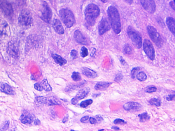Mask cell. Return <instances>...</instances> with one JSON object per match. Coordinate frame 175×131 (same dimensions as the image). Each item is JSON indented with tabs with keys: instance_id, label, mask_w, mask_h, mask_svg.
Returning <instances> with one entry per match:
<instances>
[{
	"instance_id": "6da1fadb",
	"label": "cell",
	"mask_w": 175,
	"mask_h": 131,
	"mask_svg": "<svg viewBox=\"0 0 175 131\" xmlns=\"http://www.w3.org/2000/svg\"><path fill=\"white\" fill-rule=\"evenodd\" d=\"M107 15L110 26L114 33L118 35L121 32L122 27L120 13L114 6H110L107 9Z\"/></svg>"
},
{
	"instance_id": "7a4b0ae2",
	"label": "cell",
	"mask_w": 175,
	"mask_h": 131,
	"mask_svg": "<svg viewBox=\"0 0 175 131\" xmlns=\"http://www.w3.org/2000/svg\"><path fill=\"white\" fill-rule=\"evenodd\" d=\"M100 13V8L98 6L94 4H88L84 12L85 19L87 23L90 26H94Z\"/></svg>"
},
{
	"instance_id": "3957f363",
	"label": "cell",
	"mask_w": 175,
	"mask_h": 131,
	"mask_svg": "<svg viewBox=\"0 0 175 131\" xmlns=\"http://www.w3.org/2000/svg\"><path fill=\"white\" fill-rule=\"evenodd\" d=\"M61 20L68 28L72 27L75 22V17L71 10L67 8H62L59 11Z\"/></svg>"
},
{
	"instance_id": "277c9868",
	"label": "cell",
	"mask_w": 175,
	"mask_h": 131,
	"mask_svg": "<svg viewBox=\"0 0 175 131\" xmlns=\"http://www.w3.org/2000/svg\"><path fill=\"white\" fill-rule=\"evenodd\" d=\"M127 35L132 43L138 49H140L142 45V37L140 34L132 26L127 28Z\"/></svg>"
},
{
	"instance_id": "5b68a950",
	"label": "cell",
	"mask_w": 175,
	"mask_h": 131,
	"mask_svg": "<svg viewBox=\"0 0 175 131\" xmlns=\"http://www.w3.org/2000/svg\"><path fill=\"white\" fill-rule=\"evenodd\" d=\"M147 30L149 37L157 46L159 48L162 46L163 44L162 38L156 29L153 26H148L147 27Z\"/></svg>"
},
{
	"instance_id": "8992f818",
	"label": "cell",
	"mask_w": 175,
	"mask_h": 131,
	"mask_svg": "<svg viewBox=\"0 0 175 131\" xmlns=\"http://www.w3.org/2000/svg\"><path fill=\"white\" fill-rule=\"evenodd\" d=\"M33 19L31 12L28 10L23 9L21 12L18 17L19 24L22 26H28L32 23Z\"/></svg>"
},
{
	"instance_id": "52a82bcc",
	"label": "cell",
	"mask_w": 175,
	"mask_h": 131,
	"mask_svg": "<svg viewBox=\"0 0 175 131\" xmlns=\"http://www.w3.org/2000/svg\"><path fill=\"white\" fill-rule=\"evenodd\" d=\"M52 16V10L49 7V5L46 2H43V3H42L41 18L44 22L50 24L51 22Z\"/></svg>"
},
{
	"instance_id": "ba28073f",
	"label": "cell",
	"mask_w": 175,
	"mask_h": 131,
	"mask_svg": "<svg viewBox=\"0 0 175 131\" xmlns=\"http://www.w3.org/2000/svg\"><path fill=\"white\" fill-rule=\"evenodd\" d=\"M0 12L7 17H12L13 15L12 6L7 0H0Z\"/></svg>"
},
{
	"instance_id": "9c48e42d",
	"label": "cell",
	"mask_w": 175,
	"mask_h": 131,
	"mask_svg": "<svg viewBox=\"0 0 175 131\" xmlns=\"http://www.w3.org/2000/svg\"><path fill=\"white\" fill-rule=\"evenodd\" d=\"M143 50L149 59L153 61L155 58V51L150 40L145 39L143 43Z\"/></svg>"
},
{
	"instance_id": "30bf717a",
	"label": "cell",
	"mask_w": 175,
	"mask_h": 131,
	"mask_svg": "<svg viewBox=\"0 0 175 131\" xmlns=\"http://www.w3.org/2000/svg\"><path fill=\"white\" fill-rule=\"evenodd\" d=\"M90 92V88L88 87L83 88L79 91V92L75 95V96L71 100V104L75 105L80 100H82L87 96Z\"/></svg>"
},
{
	"instance_id": "8fae6325",
	"label": "cell",
	"mask_w": 175,
	"mask_h": 131,
	"mask_svg": "<svg viewBox=\"0 0 175 131\" xmlns=\"http://www.w3.org/2000/svg\"><path fill=\"white\" fill-rule=\"evenodd\" d=\"M7 51L9 54L12 58H18L19 55V45L14 41L9 42L8 45Z\"/></svg>"
},
{
	"instance_id": "7c38bea8",
	"label": "cell",
	"mask_w": 175,
	"mask_h": 131,
	"mask_svg": "<svg viewBox=\"0 0 175 131\" xmlns=\"http://www.w3.org/2000/svg\"><path fill=\"white\" fill-rule=\"evenodd\" d=\"M110 29V26L109 21H107L106 18L103 17L99 24L98 30L99 35H102L109 31Z\"/></svg>"
},
{
	"instance_id": "4fadbf2b",
	"label": "cell",
	"mask_w": 175,
	"mask_h": 131,
	"mask_svg": "<svg viewBox=\"0 0 175 131\" xmlns=\"http://www.w3.org/2000/svg\"><path fill=\"white\" fill-rule=\"evenodd\" d=\"M123 108L126 111H138L141 110L142 106L138 102L129 101L124 105Z\"/></svg>"
},
{
	"instance_id": "5bb4252c",
	"label": "cell",
	"mask_w": 175,
	"mask_h": 131,
	"mask_svg": "<svg viewBox=\"0 0 175 131\" xmlns=\"http://www.w3.org/2000/svg\"><path fill=\"white\" fill-rule=\"evenodd\" d=\"M74 38L76 42L81 45H88V41L87 39L83 35L82 32L79 30L75 31L74 33Z\"/></svg>"
},
{
	"instance_id": "9a60e30c",
	"label": "cell",
	"mask_w": 175,
	"mask_h": 131,
	"mask_svg": "<svg viewBox=\"0 0 175 131\" xmlns=\"http://www.w3.org/2000/svg\"><path fill=\"white\" fill-rule=\"evenodd\" d=\"M52 27L54 30L59 35H63L64 33V29L60 21L58 19H54L52 21Z\"/></svg>"
},
{
	"instance_id": "2e32d148",
	"label": "cell",
	"mask_w": 175,
	"mask_h": 131,
	"mask_svg": "<svg viewBox=\"0 0 175 131\" xmlns=\"http://www.w3.org/2000/svg\"><path fill=\"white\" fill-rule=\"evenodd\" d=\"M21 122L23 124H31L33 121V117L27 112L22 113L20 118Z\"/></svg>"
},
{
	"instance_id": "e0dca14e",
	"label": "cell",
	"mask_w": 175,
	"mask_h": 131,
	"mask_svg": "<svg viewBox=\"0 0 175 131\" xmlns=\"http://www.w3.org/2000/svg\"><path fill=\"white\" fill-rule=\"evenodd\" d=\"M0 91L8 95H13L14 94L12 87L5 82H0Z\"/></svg>"
},
{
	"instance_id": "ac0fdd59",
	"label": "cell",
	"mask_w": 175,
	"mask_h": 131,
	"mask_svg": "<svg viewBox=\"0 0 175 131\" xmlns=\"http://www.w3.org/2000/svg\"><path fill=\"white\" fill-rule=\"evenodd\" d=\"M81 71H82V73L83 75H85L89 78L94 79V78H95V77H98L97 73L95 71L90 69V68L83 67L81 69Z\"/></svg>"
},
{
	"instance_id": "d6986e66",
	"label": "cell",
	"mask_w": 175,
	"mask_h": 131,
	"mask_svg": "<svg viewBox=\"0 0 175 131\" xmlns=\"http://www.w3.org/2000/svg\"><path fill=\"white\" fill-rule=\"evenodd\" d=\"M167 26L170 31L172 33L173 35H175V19L173 17L168 16L167 17L166 20Z\"/></svg>"
},
{
	"instance_id": "ffe728a7",
	"label": "cell",
	"mask_w": 175,
	"mask_h": 131,
	"mask_svg": "<svg viewBox=\"0 0 175 131\" xmlns=\"http://www.w3.org/2000/svg\"><path fill=\"white\" fill-rule=\"evenodd\" d=\"M52 58L54 59L55 62L58 65H59L60 66H63V65H65L67 63V61L64 59L62 56L57 54H53L51 55Z\"/></svg>"
},
{
	"instance_id": "44dd1931",
	"label": "cell",
	"mask_w": 175,
	"mask_h": 131,
	"mask_svg": "<svg viewBox=\"0 0 175 131\" xmlns=\"http://www.w3.org/2000/svg\"><path fill=\"white\" fill-rule=\"evenodd\" d=\"M8 26L4 20L0 17V35H4L7 33Z\"/></svg>"
},
{
	"instance_id": "7402d4cb",
	"label": "cell",
	"mask_w": 175,
	"mask_h": 131,
	"mask_svg": "<svg viewBox=\"0 0 175 131\" xmlns=\"http://www.w3.org/2000/svg\"><path fill=\"white\" fill-rule=\"evenodd\" d=\"M111 84V83L110 82H97V84H95V89L96 90H104L109 88Z\"/></svg>"
},
{
	"instance_id": "603a6c76",
	"label": "cell",
	"mask_w": 175,
	"mask_h": 131,
	"mask_svg": "<svg viewBox=\"0 0 175 131\" xmlns=\"http://www.w3.org/2000/svg\"><path fill=\"white\" fill-rule=\"evenodd\" d=\"M147 4H148V11L149 13H153L155 12L156 9V4L154 0H148L147 1Z\"/></svg>"
},
{
	"instance_id": "cb8c5ba5",
	"label": "cell",
	"mask_w": 175,
	"mask_h": 131,
	"mask_svg": "<svg viewBox=\"0 0 175 131\" xmlns=\"http://www.w3.org/2000/svg\"><path fill=\"white\" fill-rule=\"evenodd\" d=\"M45 104L48 105H59L61 104V102L58 99H56L54 97H51L49 98H47L46 100Z\"/></svg>"
},
{
	"instance_id": "d4e9b609",
	"label": "cell",
	"mask_w": 175,
	"mask_h": 131,
	"mask_svg": "<svg viewBox=\"0 0 175 131\" xmlns=\"http://www.w3.org/2000/svg\"><path fill=\"white\" fill-rule=\"evenodd\" d=\"M41 86L42 87L43 90H44L46 91L49 92L52 91V88L51 86V85L48 84L47 80L46 79H44L40 83Z\"/></svg>"
},
{
	"instance_id": "484cf974",
	"label": "cell",
	"mask_w": 175,
	"mask_h": 131,
	"mask_svg": "<svg viewBox=\"0 0 175 131\" xmlns=\"http://www.w3.org/2000/svg\"><path fill=\"white\" fill-rule=\"evenodd\" d=\"M136 77L139 81L144 82V81H146L148 77H147V75H146V74L144 72H143V71H141V72H139L137 74Z\"/></svg>"
},
{
	"instance_id": "4316f807",
	"label": "cell",
	"mask_w": 175,
	"mask_h": 131,
	"mask_svg": "<svg viewBox=\"0 0 175 131\" xmlns=\"http://www.w3.org/2000/svg\"><path fill=\"white\" fill-rule=\"evenodd\" d=\"M149 104L151 105H155L156 107H160L161 105V101L159 98H152L149 101Z\"/></svg>"
},
{
	"instance_id": "83f0119b",
	"label": "cell",
	"mask_w": 175,
	"mask_h": 131,
	"mask_svg": "<svg viewBox=\"0 0 175 131\" xmlns=\"http://www.w3.org/2000/svg\"><path fill=\"white\" fill-rule=\"evenodd\" d=\"M138 117L140 118V121L141 123H144L145 121L148 120L150 118V116L146 112L143 113L142 114H139Z\"/></svg>"
},
{
	"instance_id": "f1b7e54d",
	"label": "cell",
	"mask_w": 175,
	"mask_h": 131,
	"mask_svg": "<svg viewBox=\"0 0 175 131\" xmlns=\"http://www.w3.org/2000/svg\"><path fill=\"white\" fill-rule=\"evenodd\" d=\"M93 101L91 99L90 100H85V101H83L80 104V106L83 108H85L88 107V105H90L91 104H93Z\"/></svg>"
},
{
	"instance_id": "f546056e",
	"label": "cell",
	"mask_w": 175,
	"mask_h": 131,
	"mask_svg": "<svg viewBox=\"0 0 175 131\" xmlns=\"http://www.w3.org/2000/svg\"><path fill=\"white\" fill-rule=\"evenodd\" d=\"M71 78L75 82H79L81 80V76L79 72H73L71 75Z\"/></svg>"
},
{
	"instance_id": "4dcf8cb0",
	"label": "cell",
	"mask_w": 175,
	"mask_h": 131,
	"mask_svg": "<svg viewBox=\"0 0 175 131\" xmlns=\"http://www.w3.org/2000/svg\"><path fill=\"white\" fill-rule=\"evenodd\" d=\"M80 54L82 58H86L88 55V50L85 47H82L81 48V52H80Z\"/></svg>"
},
{
	"instance_id": "1f68e13d",
	"label": "cell",
	"mask_w": 175,
	"mask_h": 131,
	"mask_svg": "<svg viewBox=\"0 0 175 131\" xmlns=\"http://www.w3.org/2000/svg\"><path fill=\"white\" fill-rule=\"evenodd\" d=\"M132 51H133V49L129 45H128V44L125 45L124 47V52L125 54H132Z\"/></svg>"
},
{
	"instance_id": "d6a6232c",
	"label": "cell",
	"mask_w": 175,
	"mask_h": 131,
	"mask_svg": "<svg viewBox=\"0 0 175 131\" xmlns=\"http://www.w3.org/2000/svg\"><path fill=\"white\" fill-rule=\"evenodd\" d=\"M156 87L155 86H148L147 87V88L145 89V92L147 93H151L155 92L156 91H157Z\"/></svg>"
},
{
	"instance_id": "836d02e7",
	"label": "cell",
	"mask_w": 175,
	"mask_h": 131,
	"mask_svg": "<svg viewBox=\"0 0 175 131\" xmlns=\"http://www.w3.org/2000/svg\"><path fill=\"white\" fill-rule=\"evenodd\" d=\"M123 76L121 72H119L116 74V77L114 78V81L117 82H120L123 79Z\"/></svg>"
},
{
	"instance_id": "e575fe53",
	"label": "cell",
	"mask_w": 175,
	"mask_h": 131,
	"mask_svg": "<svg viewBox=\"0 0 175 131\" xmlns=\"http://www.w3.org/2000/svg\"><path fill=\"white\" fill-rule=\"evenodd\" d=\"M46 97L44 96H39L36 97V101L38 103L41 104H45Z\"/></svg>"
},
{
	"instance_id": "d590c367",
	"label": "cell",
	"mask_w": 175,
	"mask_h": 131,
	"mask_svg": "<svg viewBox=\"0 0 175 131\" xmlns=\"http://www.w3.org/2000/svg\"><path fill=\"white\" fill-rule=\"evenodd\" d=\"M114 123L115 124H126V122L124 120L120 119V118H118V119H116L114 120Z\"/></svg>"
},
{
	"instance_id": "8d00e7d4",
	"label": "cell",
	"mask_w": 175,
	"mask_h": 131,
	"mask_svg": "<svg viewBox=\"0 0 175 131\" xmlns=\"http://www.w3.org/2000/svg\"><path fill=\"white\" fill-rule=\"evenodd\" d=\"M140 69V68L139 67H136V68H134L133 69L132 71H131V77H132V78L134 79L136 77V73Z\"/></svg>"
},
{
	"instance_id": "74e56055",
	"label": "cell",
	"mask_w": 175,
	"mask_h": 131,
	"mask_svg": "<svg viewBox=\"0 0 175 131\" xmlns=\"http://www.w3.org/2000/svg\"><path fill=\"white\" fill-rule=\"evenodd\" d=\"M70 56L72 59H76L78 57V52L75 50H72L70 52Z\"/></svg>"
},
{
	"instance_id": "f35d334b",
	"label": "cell",
	"mask_w": 175,
	"mask_h": 131,
	"mask_svg": "<svg viewBox=\"0 0 175 131\" xmlns=\"http://www.w3.org/2000/svg\"><path fill=\"white\" fill-rule=\"evenodd\" d=\"M17 5L19 7H22L26 4V0H16Z\"/></svg>"
},
{
	"instance_id": "ab89813d",
	"label": "cell",
	"mask_w": 175,
	"mask_h": 131,
	"mask_svg": "<svg viewBox=\"0 0 175 131\" xmlns=\"http://www.w3.org/2000/svg\"><path fill=\"white\" fill-rule=\"evenodd\" d=\"M140 1L141 4L142 5V6H143V7L144 8L145 10L148 11V4H147L148 0H140Z\"/></svg>"
},
{
	"instance_id": "60d3db41",
	"label": "cell",
	"mask_w": 175,
	"mask_h": 131,
	"mask_svg": "<svg viewBox=\"0 0 175 131\" xmlns=\"http://www.w3.org/2000/svg\"><path fill=\"white\" fill-rule=\"evenodd\" d=\"M34 88H35V89H36V90H38V91H43V89H42V87L41 86L40 84L39 83H36V84L34 85Z\"/></svg>"
},
{
	"instance_id": "b9f144b4",
	"label": "cell",
	"mask_w": 175,
	"mask_h": 131,
	"mask_svg": "<svg viewBox=\"0 0 175 131\" xmlns=\"http://www.w3.org/2000/svg\"><path fill=\"white\" fill-rule=\"evenodd\" d=\"M9 121H7L6 122H5V124L4 125L2 128V131H4L7 130L9 128Z\"/></svg>"
},
{
	"instance_id": "7bdbcfd3",
	"label": "cell",
	"mask_w": 175,
	"mask_h": 131,
	"mask_svg": "<svg viewBox=\"0 0 175 131\" xmlns=\"http://www.w3.org/2000/svg\"><path fill=\"white\" fill-rule=\"evenodd\" d=\"M175 96V94H169V95H168V96H167V97H166V100L168 101H173V100H174Z\"/></svg>"
},
{
	"instance_id": "ee69618b",
	"label": "cell",
	"mask_w": 175,
	"mask_h": 131,
	"mask_svg": "<svg viewBox=\"0 0 175 131\" xmlns=\"http://www.w3.org/2000/svg\"><path fill=\"white\" fill-rule=\"evenodd\" d=\"M89 118H90V117H89L88 116L83 117L82 118H81V120H80V121H81L82 123H86L88 120H89Z\"/></svg>"
},
{
	"instance_id": "f6af8a7d",
	"label": "cell",
	"mask_w": 175,
	"mask_h": 131,
	"mask_svg": "<svg viewBox=\"0 0 175 131\" xmlns=\"http://www.w3.org/2000/svg\"><path fill=\"white\" fill-rule=\"evenodd\" d=\"M89 120H90V123L91 124H95L97 123V121L96 119L95 118H93V117H90L89 118Z\"/></svg>"
},
{
	"instance_id": "bcb514c9",
	"label": "cell",
	"mask_w": 175,
	"mask_h": 131,
	"mask_svg": "<svg viewBox=\"0 0 175 131\" xmlns=\"http://www.w3.org/2000/svg\"><path fill=\"white\" fill-rule=\"evenodd\" d=\"M95 118H96V120H97H97H98V121H99V122L102 121V120H103V118H102V117H101V116L100 115H98L96 116H95Z\"/></svg>"
},
{
	"instance_id": "7dc6e473",
	"label": "cell",
	"mask_w": 175,
	"mask_h": 131,
	"mask_svg": "<svg viewBox=\"0 0 175 131\" xmlns=\"http://www.w3.org/2000/svg\"><path fill=\"white\" fill-rule=\"evenodd\" d=\"M120 62H121V64H122V65H125V63H126L124 59V58H123L122 57H120Z\"/></svg>"
},
{
	"instance_id": "c3c4849f",
	"label": "cell",
	"mask_w": 175,
	"mask_h": 131,
	"mask_svg": "<svg viewBox=\"0 0 175 131\" xmlns=\"http://www.w3.org/2000/svg\"><path fill=\"white\" fill-rule=\"evenodd\" d=\"M123 1L129 5L132 4L134 2V0H123Z\"/></svg>"
},
{
	"instance_id": "681fc988",
	"label": "cell",
	"mask_w": 175,
	"mask_h": 131,
	"mask_svg": "<svg viewBox=\"0 0 175 131\" xmlns=\"http://www.w3.org/2000/svg\"><path fill=\"white\" fill-rule=\"evenodd\" d=\"M169 5H170V6H171V7L174 10L175 9V4H174V2L173 1H171L170 2V3H169Z\"/></svg>"
},
{
	"instance_id": "f907efd6",
	"label": "cell",
	"mask_w": 175,
	"mask_h": 131,
	"mask_svg": "<svg viewBox=\"0 0 175 131\" xmlns=\"http://www.w3.org/2000/svg\"><path fill=\"white\" fill-rule=\"evenodd\" d=\"M40 121L38 119H36L34 121V124H35V125H39L40 124Z\"/></svg>"
},
{
	"instance_id": "816d5d0a",
	"label": "cell",
	"mask_w": 175,
	"mask_h": 131,
	"mask_svg": "<svg viewBox=\"0 0 175 131\" xmlns=\"http://www.w3.org/2000/svg\"><path fill=\"white\" fill-rule=\"evenodd\" d=\"M68 115H67L65 117H64V118L63 120V123H66L67 121V120H68Z\"/></svg>"
},
{
	"instance_id": "f5cc1de1",
	"label": "cell",
	"mask_w": 175,
	"mask_h": 131,
	"mask_svg": "<svg viewBox=\"0 0 175 131\" xmlns=\"http://www.w3.org/2000/svg\"><path fill=\"white\" fill-rule=\"evenodd\" d=\"M111 129H112L113 130H115V131L120 130V129H119L118 127H116V126H114V127H111Z\"/></svg>"
},
{
	"instance_id": "db71d44e",
	"label": "cell",
	"mask_w": 175,
	"mask_h": 131,
	"mask_svg": "<svg viewBox=\"0 0 175 131\" xmlns=\"http://www.w3.org/2000/svg\"><path fill=\"white\" fill-rule=\"evenodd\" d=\"M100 95V93L99 94H95L93 95V97H97L99 96Z\"/></svg>"
},
{
	"instance_id": "11a10c76",
	"label": "cell",
	"mask_w": 175,
	"mask_h": 131,
	"mask_svg": "<svg viewBox=\"0 0 175 131\" xmlns=\"http://www.w3.org/2000/svg\"><path fill=\"white\" fill-rule=\"evenodd\" d=\"M101 1L104 3H107V2L109 1V0H101Z\"/></svg>"
},
{
	"instance_id": "9f6ffc18",
	"label": "cell",
	"mask_w": 175,
	"mask_h": 131,
	"mask_svg": "<svg viewBox=\"0 0 175 131\" xmlns=\"http://www.w3.org/2000/svg\"><path fill=\"white\" fill-rule=\"evenodd\" d=\"M104 129H101V130H99L98 131H104Z\"/></svg>"
},
{
	"instance_id": "6f0895ef",
	"label": "cell",
	"mask_w": 175,
	"mask_h": 131,
	"mask_svg": "<svg viewBox=\"0 0 175 131\" xmlns=\"http://www.w3.org/2000/svg\"><path fill=\"white\" fill-rule=\"evenodd\" d=\"M70 131H75V130H71Z\"/></svg>"
},
{
	"instance_id": "680465c9",
	"label": "cell",
	"mask_w": 175,
	"mask_h": 131,
	"mask_svg": "<svg viewBox=\"0 0 175 131\" xmlns=\"http://www.w3.org/2000/svg\"></svg>"
},
{
	"instance_id": "91938a15",
	"label": "cell",
	"mask_w": 175,
	"mask_h": 131,
	"mask_svg": "<svg viewBox=\"0 0 175 131\" xmlns=\"http://www.w3.org/2000/svg\"></svg>"
}]
</instances>
